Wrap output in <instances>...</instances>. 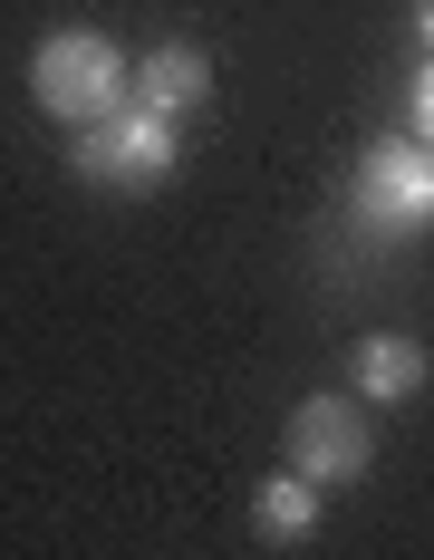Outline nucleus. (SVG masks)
I'll list each match as a JSON object with an SVG mask.
<instances>
[{
    "mask_svg": "<svg viewBox=\"0 0 434 560\" xmlns=\"http://www.w3.org/2000/svg\"><path fill=\"white\" fill-rule=\"evenodd\" d=\"M30 97H39V116H58V126H107V116L136 107V58H126V39H107V30H49L39 49H30Z\"/></svg>",
    "mask_w": 434,
    "mask_h": 560,
    "instance_id": "1",
    "label": "nucleus"
},
{
    "mask_svg": "<svg viewBox=\"0 0 434 560\" xmlns=\"http://www.w3.org/2000/svg\"><path fill=\"white\" fill-rule=\"evenodd\" d=\"M174 155H184V136L145 107L107 116V126H78V145H68L78 184H107V194H155L164 174H174Z\"/></svg>",
    "mask_w": 434,
    "mask_h": 560,
    "instance_id": "2",
    "label": "nucleus"
},
{
    "mask_svg": "<svg viewBox=\"0 0 434 560\" xmlns=\"http://www.w3.org/2000/svg\"><path fill=\"white\" fill-rule=\"evenodd\" d=\"M280 445H290V474H309L319 493L328 483H367V464H377V435H367L357 396H300Z\"/></svg>",
    "mask_w": 434,
    "mask_h": 560,
    "instance_id": "3",
    "label": "nucleus"
},
{
    "mask_svg": "<svg viewBox=\"0 0 434 560\" xmlns=\"http://www.w3.org/2000/svg\"><path fill=\"white\" fill-rule=\"evenodd\" d=\"M357 213L377 232H425L434 223V145L425 136L367 145V165H357Z\"/></svg>",
    "mask_w": 434,
    "mask_h": 560,
    "instance_id": "4",
    "label": "nucleus"
},
{
    "mask_svg": "<svg viewBox=\"0 0 434 560\" xmlns=\"http://www.w3.org/2000/svg\"><path fill=\"white\" fill-rule=\"evenodd\" d=\"M203 97H213V49H203V39H164V49L136 58V107H145V116L184 126Z\"/></svg>",
    "mask_w": 434,
    "mask_h": 560,
    "instance_id": "5",
    "label": "nucleus"
},
{
    "mask_svg": "<svg viewBox=\"0 0 434 560\" xmlns=\"http://www.w3.org/2000/svg\"><path fill=\"white\" fill-rule=\"evenodd\" d=\"M348 368H357V406H406V396L434 387V348L406 329H367Z\"/></svg>",
    "mask_w": 434,
    "mask_h": 560,
    "instance_id": "6",
    "label": "nucleus"
},
{
    "mask_svg": "<svg viewBox=\"0 0 434 560\" xmlns=\"http://www.w3.org/2000/svg\"><path fill=\"white\" fill-rule=\"evenodd\" d=\"M319 522L328 512H319V483H309V474H271V483L251 493V532H261L271 551H300Z\"/></svg>",
    "mask_w": 434,
    "mask_h": 560,
    "instance_id": "7",
    "label": "nucleus"
},
{
    "mask_svg": "<svg viewBox=\"0 0 434 560\" xmlns=\"http://www.w3.org/2000/svg\"><path fill=\"white\" fill-rule=\"evenodd\" d=\"M415 136L434 145V58H425V78H415Z\"/></svg>",
    "mask_w": 434,
    "mask_h": 560,
    "instance_id": "8",
    "label": "nucleus"
},
{
    "mask_svg": "<svg viewBox=\"0 0 434 560\" xmlns=\"http://www.w3.org/2000/svg\"><path fill=\"white\" fill-rule=\"evenodd\" d=\"M415 39H425V49H434V0H415Z\"/></svg>",
    "mask_w": 434,
    "mask_h": 560,
    "instance_id": "9",
    "label": "nucleus"
}]
</instances>
